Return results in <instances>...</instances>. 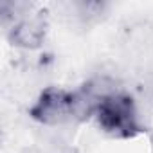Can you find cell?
Segmentation results:
<instances>
[{"mask_svg": "<svg viewBox=\"0 0 153 153\" xmlns=\"http://www.w3.org/2000/svg\"><path fill=\"white\" fill-rule=\"evenodd\" d=\"M94 117L97 119V124L105 133L117 139H130L140 131L135 103L123 92L106 96L99 103Z\"/></svg>", "mask_w": 153, "mask_h": 153, "instance_id": "obj_1", "label": "cell"}, {"mask_svg": "<svg viewBox=\"0 0 153 153\" xmlns=\"http://www.w3.org/2000/svg\"><path fill=\"white\" fill-rule=\"evenodd\" d=\"M29 115L45 126H58L74 121L72 92H67L58 87L45 88L36 99V103L31 106Z\"/></svg>", "mask_w": 153, "mask_h": 153, "instance_id": "obj_2", "label": "cell"}, {"mask_svg": "<svg viewBox=\"0 0 153 153\" xmlns=\"http://www.w3.org/2000/svg\"><path fill=\"white\" fill-rule=\"evenodd\" d=\"M47 33V22L42 15H22L9 29V42L22 49H38Z\"/></svg>", "mask_w": 153, "mask_h": 153, "instance_id": "obj_3", "label": "cell"}]
</instances>
